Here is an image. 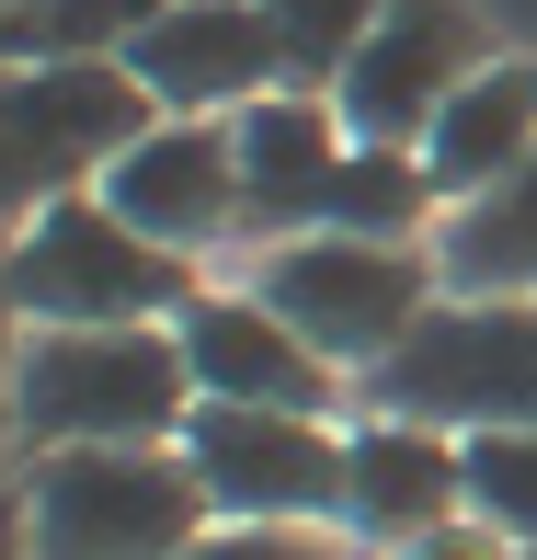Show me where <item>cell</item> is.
<instances>
[{"instance_id":"cell-16","label":"cell","mask_w":537,"mask_h":560,"mask_svg":"<svg viewBox=\"0 0 537 560\" xmlns=\"http://www.w3.org/2000/svg\"><path fill=\"white\" fill-rule=\"evenodd\" d=\"M161 0H23L0 12V69H104L149 35Z\"/></svg>"},{"instance_id":"cell-2","label":"cell","mask_w":537,"mask_h":560,"mask_svg":"<svg viewBox=\"0 0 537 560\" xmlns=\"http://www.w3.org/2000/svg\"><path fill=\"white\" fill-rule=\"evenodd\" d=\"M0 287H12V320L23 332H115V320H184L195 298V264L161 252L149 229H126L104 195H58L12 229L0 252Z\"/></svg>"},{"instance_id":"cell-17","label":"cell","mask_w":537,"mask_h":560,"mask_svg":"<svg viewBox=\"0 0 537 560\" xmlns=\"http://www.w3.org/2000/svg\"><path fill=\"white\" fill-rule=\"evenodd\" d=\"M264 23H275L287 81H297V92H331V81L354 69V46L389 23V0H264Z\"/></svg>"},{"instance_id":"cell-4","label":"cell","mask_w":537,"mask_h":560,"mask_svg":"<svg viewBox=\"0 0 537 560\" xmlns=\"http://www.w3.org/2000/svg\"><path fill=\"white\" fill-rule=\"evenodd\" d=\"M252 298L297 320V343H320L343 377H377L400 343L423 332V310L446 298L434 241H354V229H310V241H275L252 264Z\"/></svg>"},{"instance_id":"cell-13","label":"cell","mask_w":537,"mask_h":560,"mask_svg":"<svg viewBox=\"0 0 537 560\" xmlns=\"http://www.w3.org/2000/svg\"><path fill=\"white\" fill-rule=\"evenodd\" d=\"M229 149H241V241H310L320 229V195H331V172L354 161V126L331 92H297V81H275L264 104H241L229 115Z\"/></svg>"},{"instance_id":"cell-8","label":"cell","mask_w":537,"mask_h":560,"mask_svg":"<svg viewBox=\"0 0 537 560\" xmlns=\"http://www.w3.org/2000/svg\"><path fill=\"white\" fill-rule=\"evenodd\" d=\"M480 69H492V46H480V23L457 12V0H389V23H377V35L354 46V69L331 81V104H343L354 138L423 149L434 115H446Z\"/></svg>"},{"instance_id":"cell-11","label":"cell","mask_w":537,"mask_h":560,"mask_svg":"<svg viewBox=\"0 0 537 560\" xmlns=\"http://www.w3.org/2000/svg\"><path fill=\"white\" fill-rule=\"evenodd\" d=\"M457 515H469V435L412 423V412H377L343 435V538L400 560Z\"/></svg>"},{"instance_id":"cell-5","label":"cell","mask_w":537,"mask_h":560,"mask_svg":"<svg viewBox=\"0 0 537 560\" xmlns=\"http://www.w3.org/2000/svg\"><path fill=\"white\" fill-rule=\"evenodd\" d=\"M366 389L446 435H537V298H434Z\"/></svg>"},{"instance_id":"cell-15","label":"cell","mask_w":537,"mask_h":560,"mask_svg":"<svg viewBox=\"0 0 537 560\" xmlns=\"http://www.w3.org/2000/svg\"><path fill=\"white\" fill-rule=\"evenodd\" d=\"M434 275L446 298H537V161L434 218Z\"/></svg>"},{"instance_id":"cell-20","label":"cell","mask_w":537,"mask_h":560,"mask_svg":"<svg viewBox=\"0 0 537 560\" xmlns=\"http://www.w3.org/2000/svg\"><path fill=\"white\" fill-rule=\"evenodd\" d=\"M400 560H537V549H515L503 526H480V515H457V526H434V538L400 549Z\"/></svg>"},{"instance_id":"cell-6","label":"cell","mask_w":537,"mask_h":560,"mask_svg":"<svg viewBox=\"0 0 537 560\" xmlns=\"http://www.w3.org/2000/svg\"><path fill=\"white\" fill-rule=\"evenodd\" d=\"M161 115L138 92V69H0V218H35L58 195H92L138 149V126Z\"/></svg>"},{"instance_id":"cell-18","label":"cell","mask_w":537,"mask_h":560,"mask_svg":"<svg viewBox=\"0 0 537 560\" xmlns=\"http://www.w3.org/2000/svg\"><path fill=\"white\" fill-rule=\"evenodd\" d=\"M469 515L537 549V435H469Z\"/></svg>"},{"instance_id":"cell-21","label":"cell","mask_w":537,"mask_h":560,"mask_svg":"<svg viewBox=\"0 0 537 560\" xmlns=\"http://www.w3.org/2000/svg\"><path fill=\"white\" fill-rule=\"evenodd\" d=\"M0 560H35V538H23V503H0Z\"/></svg>"},{"instance_id":"cell-12","label":"cell","mask_w":537,"mask_h":560,"mask_svg":"<svg viewBox=\"0 0 537 560\" xmlns=\"http://www.w3.org/2000/svg\"><path fill=\"white\" fill-rule=\"evenodd\" d=\"M126 69H138V92L161 115H241L287 81L264 0H161L149 35L126 46Z\"/></svg>"},{"instance_id":"cell-19","label":"cell","mask_w":537,"mask_h":560,"mask_svg":"<svg viewBox=\"0 0 537 560\" xmlns=\"http://www.w3.org/2000/svg\"><path fill=\"white\" fill-rule=\"evenodd\" d=\"M195 560H354L331 526H207Z\"/></svg>"},{"instance_id":"cell-9","label":"cell","mask_w":537,"mask_h":560,"mask_svg":"<svg viewBox=\"0 0 537 560\" xmlns=\"http://www.w3.org/2000/svg\"><path fill=\"white\" fill-rule=\"evenodd\" d=\"M104 207L126 229H149L161 252H218V241H241V149H229V115H149L138 126V149L104 172Z\"/></svg>"},{"instance_id":"cell-3","label":"cell","mask_w":537,"mask_h":560,"mask_svg":"<svg viewBox=\"0 0 537 560\" xmlns=\"http://www.w3.org/2000/svg\"><path fill=\"white\" fill-rule=\"evenodd\" d=\"M12 503L35 560H195L218 526L184 446H46Z\"/></svg>"},{"instance_id":"cell-7","label":"cell","mask_w":537,"mask_h":560,"mask_svg":"<svg viewBox=\"0 0 537 560\" xmlns=\"http://www.w3.org/2000/svg\"><path fill=\"white\" fill-rule=\"evenodd\" d=\"M184 469L207 480V515L218 526H343V423H331V412L195 400Z\"/></svg>"},{"instance_id":"cell-22","label":"cell","mask_w":537,"mask_h":560,"mask_svg":"<svg viewBox=\"0 0 537 560\" xmlns=\"http://www.w3.org/2000/svg\"><path fill=\"white\" fill-rule=\"evenodd\" d=\"M0 12H23V0H0Z\"/></svg>"},{"instance_id":"cell-10","label":"cell","mask_w":537,"mask_h":560,"mask_svg":"<svg viewBox=\"0 0 537 560\" xmlns=\"http://www.w3.org/2000/svg\"><path fill=\"white\" fill-rule=\"evenodd\" d=\"M172 332H184L195 400H241V412H331L343 400V366L320 343H297V320L264 310L252 287H207Z\"/></svg>"},{"instance_id":"cell-1","label":"cell","mask_w":537,"mask_h":560,"mask_svg":"<svg viewBox=\"0 0 537 560\" xmlns=\"http://www.w3.org/2000/svg\"><path fill=\"white\" fill-rule=\"evenodd\" d=\"M195 366L172 320L115 332H23L12 343V435L23 446H184Z\"/></svg>"},{"instance_id":"cell-14","label":"cell","mask_w":537,"mask_h":560,"mask_svg":"<svg viewBox=\"0 0 537 560\" xmlns=\"http://www.w3.org/2000/svg\"><path fill=\"white\" fill-rule=\"evenodd\" d=\"M515 161H537V58H492L423 138V172H434V207H469L480 184H503Z\"/></svg>"}]
</instances>
